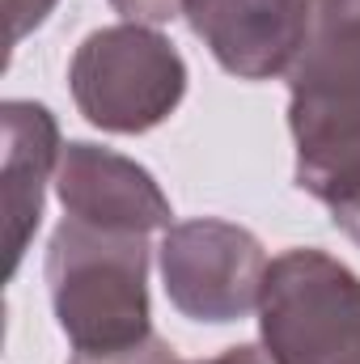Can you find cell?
Returning <instances> with one entry per match:
<instances>
[{"instance_id": "obj_1", "label": "cell", "mask_w": 360, "mask_h": 364, "mask_svg": "<svg viewBox=\"0 0 360 364\" xmlns=\"http://www.w3.org/2000/svg\"><path fill=\"white\" fill-rule=\"evenodd\" d=\"M43 272L51 314L73 352H119L153 335L149 233L97 229L64 216Z\"/></svg>"}, {"instance_id": "obj_2", "label": "cell", "mask_w": 360, "mask_h": 364, "mask_svg": "<svg viewBox=\"0 0 360 364\" xmlns=\"http://www.w3.org/2000/svg\"><path fill=\"white\" fill-rule=\"evenodd\" d=\"M68 93L97 132L144 136L182 106L186 60L157 26H102L68 60Z\"/></svg>"}, {"instance_id": "obj_3", "label": "cell", "mask_w": 360, "mask_h": 364, "mask_svg": "<svg viewBox=\"0 0 360 364\" xmlns=\"http://www.w3.org/2000/svg\"><path fill=\"white\" fill-rule=\"evenodd\" d=\"M275 364H360V275L318 246L275 255L259 296Z\"/></svg>"}, {"instance_id": "obj_4", "label": "cell", "mask_w": 360, "mask_h": 364, "mask_svg": "<svg viewBox=\"0 0 360 364\" xmlns=\"http://www.w3.org/2000/svg\"><path fill=\"white\" fill-rule=\"evenodd\" d=\"M157 263L170 305L182 318L208 326L259 314L263 279L271 267L263 242L246 225L221 216L174 220L157 246Z\"/></svg>"}, {"instance_id": "obj_5", "label": "cell", "mask_w": 360, "mask_h": 364, "mask_svg": "<svg viewBox=\"0 0 360 364\" xmlns=\"http://www.w3.org/2000/svg\"><path fill=\"white\" fill-rule=\"evenodd\" d=\"M55 195L73 220H85L97 229H123V233H157L174 225L170 195L140 161L102 149L93 140H68Z\"/></svg>"}, {"instance_id": "obj_6", "label": "cell", "mask_w": 360, "mask_h": 364, "mask_svg": "<svg viewBox=\"0 0 360 364\" xmlns=\"http://www.w3.org/2000/svg\"><path fill=\"white\" fill-rule=\"evenodd\" d=\"M182 17L238 81L288 77L305 38V0H182Z\"/></svg>"}, {"instance_id": "obj_7", "label": "cell", "mask_w": 360, "mask_h": 364, "mask_svg": "<svg viewBox=\"0 0 360 364\" xmlns=\"http://www.w3.org/2000/svg\"><path fill=\"white\" fill-rule=\"evenodd\" d=\"M0 127H4L0 182H4V250H9L4 275L13 279L30 250V237L43 225V195L47 182H55L64 144L55 114L30 97H9L0 106Z\"/></svg>"}, {"instance_id": "obj_8", "label": "cell", "mask_w": 360, "mask_h": 364, "mask_svg": "<svg viewBox=\"0 0 360 364\" xmlns=\"http://www.w3.org/2000/svg\"><path fill=\"white\" fill-rule=\"evenodd\" d=\"M288 132L297 149V186L331 212L360 199V97L288 93Z\"/></svg>"}, {"instance_id": "obj_9", "label": "cell", "mask_w": 360, "mask_h": 364, "mask_svg": "<svg viewBox=\"0 0 360 364\" xmlns=\"http://www.w3.org/2000/svg\"><path fill=\"white\" fill-rule=\"evenodd\" d=\"M288 93L360 97V0H305V38L288 68Z\"/></svg>"}, {"instance_id": "obj_10", "label": "cell", "mask_w": 360, "mask_h": 364, "mask_svg": "<svg viewBox=\"0 0 360 364\" xmlns=\"http://www.w3.org/2000/svg\"><path fill=\"white\" fill-rule=\"evenodd\" d=\"M68 364H186V360H179V352L166 339L149 335V339H140L132 348H119V352H73Z\"/></svg>"}, {"instance_id": "obj_11", "label": "cell", "mask_w": 360, "mask_h": 364, "mask_svg": "<svg viewBox=\"0 0 360 364\" xmlns=\"http://www.w3.org/2000/svg\"><path fill=\"white\" fill-rule=\"evenodd\" d=\"M110 9L123 21H140V26H166L182 17V0H110Z\"/></svg>"}, {"instance_id": "obj_12", "label": "cell", "mask_w": 360, "mask_h": 364, "mask_svg": "<svg viewBox=\"0 0 360 364\" xmlns=\"http://www.w3.org/2000/svg\"><path fill=\"white\" fill-rule=\"evenodd\" d=\"M9 9V38L21 43L30 30H38L47 21V13L55 9V0H4Z\"/></svg>"}, {"instance_id": "obj_13", "label": "cell", "mask_w": 360, "mask_h": 364, "mask_svg": "<svg viewBox=\"0 0 360 364\" xmlns=\"http://www.w3.org/2000/svg\"><path fill=\"white\" fill-rule=\"evenodd\" d=\"M195 364H275L268 348H255V343H238V348H225L221 356L212 360H195Z\"/></svg>"}, {"instance_id": "obj_14", "label": "cell", "mask_w": 360, "mask_h": 364, "mask_svg": "<svg viewBox=\"0 0 360 364\" xmlns=\"http://www.w3.org/2000/svg\"><path fill=\"white\" fill-rule=\"evenodd\" d=\"M331 216H335V225H339V229H344V233H348V237L360 246V199L344 203V208H335Z\"/></svg>"}]
</instances>
